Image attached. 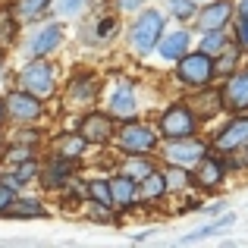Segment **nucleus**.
I'll return each mask as SVG.
<instances>
[{
    "instance_id": "obj_14",
    "label": "nucleus",
    "mask_w": 248,
    "mask_h": 248,
    "mask_svg": "<svg viewBox=\"0 0 248 248\" xmlns=\"http://www.w3.org/2000/svg\"><path fill=\"white\" fill-rule=\"evenodd\" d=\"M110 113L120 116V120H135L139 107H135V94H132V85L120 82V88L113 91V101H110Z\"/></svg>"
},
{
    "instance_id": "obj_30",
    "label": "nucleus",
    "mask_w": 248,
    "mask_h": 248,
    "mask_svg": "<svg viewBox=\"0 0 248 248\" xmlns=\"http://www.w3.org/2000/svg\"><path fill=\"white\" fill-rule=\"evenodd\" d=\"M31 157V145H22V148H10V151H3V160L6 164H22V160Z\"/></svg>"
},
{
    "instance_id": "obj_21",
    "label": "nucleus",
    "mask_w": 248,
    "mask_h": 248,
    "mask_svg": "<svg viewBox=\"0 0 248 248\" xmlns=\"http://www.w3.org/2000/svg\"><path fill=\"white\" fill-rule=\"evenodd\" d=\"M94 94H97L94 76H79V79L69 85V97H73V101H91Z\"/></svg>"
},
{
    "instance_id": "obj_11",
    "label": "nucleus",
    "mask_w": 248,
    "mask_h": 248,
    "mask_svg": "<svg viewBox=\"0 0 248 248\" xmlns=\"http://www.w3.org/2000/svg\"><path fill=\"white\" fill-rule=\"evenodd\" d=\"M223 173H226V164H223L220 157H211V154H204V157L195 164V182H198L201 188H214V186H220Z\"/></svg>"
},
{
    "instance_id": "obj_18",
    "label": "nucleus",
    "mask_w": 248,
    "mask_h": 248,
    "mask_svg": "<svg viewBox=\"0 0 248 248\" xmlns=\"http://www.w3.org/2000/svg\"><path fill=\"white\" fill-rule=\"evenodd\" d=\"M139 192H141V198H145V201H157L160 195L167 192V179H164V173L151 170V173H148L145 179L139 182Z\"/></svg>"
},
{
    "instance_id": "obj_37",
    "label": "nucleus",
    "mask_w": 248,
    "mask_h": 248,
    "mask_svg": "<svg viewBox=\"0 0 248 248\" xmlns=\"http://www.w3.org/2000/svg\"><path fill=\"white\" fill-rule=\"evenodd\" d=\"M239 16L248 19V0H242V6H239Z\"/></svg>"
},
{
    "instance_id": "obj_39",
    "label": "nucleus",
    "mask_w": 248,
    "mask_h": 248,
    "mask_svg": "<svg viewBox=\"0 0 248 248\" xmlns=\"http://www.w3.org/2000/svg\"><path fill=\"white\" fill-rule=\"evenodd\" d=\"M0 69H3V57H0Z\"/></svg>"
},
{
    "instance_id": "obj_6",
    "label": "nucleus",
    "mask_w": 248,
    "mask_h": 248,
    "mask_svg": "<svg viewBox=\"0 0 248 248\" xmlns=\"http://www.w3.org/2000/svg\"><path fill=\"white\" fill-rule=\"evenodd\" d=\"M207 154V148L198 139H173L167 148V164H179V167H195L201 157Z\"/></svg>"
},
{
    "instance_id": "obj_26",
    "label": "nucleus",
    "mask_w": 248,
    "mask_h": 248,
    "mask_svg": "<svg viewBox=\"0 0 248 248\" xmlns=\"http://www.w3.org/2000/svg\"><path fill=\"white\" fill-rule=\"evenodd\" d=\"M232 223V214H226L223 220H217V223H211V226H204V230H195V232H188V236H182V245H188V242H201V239H207L211 232H217L220 226H230Z\"/></svg>"
},
{
    "instance_id": "obj_4",
    "label": "nucleus",
    "mask_w": 248,
    "mask_h": 248,
    "mask_svg": "<svg viewBox=\"0 0 248 248\" xmlns=\"http://www.w3.org/2000/svg\"><path fill=\"white\" fill-rule=\"evenodd\" d=\"M195 126H198V116H195L186 104H173V107L164 110V116H160V135H164L167 141L195 135Z\"/></svg>"
},
{
    "instance_id": "obj_16",
    "label": "nucleus",
    "mask_w": 248,
    "mask_h": 248,
    "mask_svg": "<svg viewBox=\"0 0 248 248\" xmlns=\"http://www.w3.org/2000/svg\"><path fill=\"white\" fill-rule=\"evenodd\" d=\"M110 195H113V204L129 207L135 201V195H139V182L120 173V176H113V179H110Z\"/></svg>"
},
{
    "instance_id": "obj_36",
    "label": "nucleus",
    "mask_w": 248,
    "mask_h": 248,
    "mask_svg": "<svg viewBox=\"0 0 248 248\" xmlns=\"http://www.w3.org/2000/svg\"><path fill=\"white\" fill-rule=\"evenodd\" d=\"M97 31H101V35L107 38V31H113V19H104V22H101V29H97Z\"/></svg>"
},
{
    "instance_id": "obj_2",
    "label": "nucleus",
    "mask_w": 248,
    "mask_h": 248,
    "mask_svg": "<svg viewBox=\"0 0 248 248\" xmlns=\"http://www.w3.org/2000/svg\"><path fill=\"white\" fill-rule=\"evenodd\" d=\"M160 35H164V16H160L157 10H145L132 22V31H129L132 47L139 50V54H151V50L157 47Z\"/></svg>"
},
{
    "instance_id": "obj_27",
    "label": "nucleus",
    "mask_w": 248,
    "mask_h": 248,
    "mask_svg": "<svg viewBox=\"0 0 248 248\" xmlns=\"http://www.w3.org/2000/svg\"><path fill=\"white\" fill-rule=\"evenodd\" d=\"M85 145H88V141H85L82 135H69V139H60V154H63V157H79V154L85 151Z\"/></svg>"
},
{
    "instance_id": "obj_28",
    "label": "nucleus",
    "mask_w": 248,
    "mask_h": 248,
    "mask_svg": "<svg viewBox=\"0 0 248 248\" xmlns=\"http://www.w3.org/2000/svg\"><path fill=\"white\" fill-rule=\"evenodd\" d=\"M220 104H223L220 91H207V94L198 97V104H195V107H201V113H204V116H214V113L220 110Z\"/></svg>"
},
{
    "instance_id": "obj_5",
    "label": "nucleus",
    "mask_w": 248,
    "mask_h": 248,
    "mask_svg": "<svg viewBox=\"0 0 248 248\" xmlns=\"http://www.w3.org/2000/svg\"><path fill=\"white\" fill-rule=\"evenodd\" d=\"M3 107H6V116H13L16 123H31V120H38V116L44 113L41 110V97H35V94H29V91H10L6 94V101H3Z\"/></svg>"
},
{
    "instance_id": "obj_17",
    "label": "nucleus",
    "mask_w": 248,
    "mask_h": 248,
    "mask_svg": "<svg viewBox=\"0 0 248 248\" xmlns=\"http://www.w3.org/2000/svg\"><path fill=\"white\" fill-rule=\"evenodd\" d=\"M60 38H63V29H60V25H44V29L35 35V41H31V54H35V57L50 54V50L60 44Z\"/></svg>"
},
{
    "instance_id": "obj_38",
    "label": "nucleus",
    "mask_w": 248,
    "mask_h": 248,
    "mask_svg": "<svg viewBox=\"0 0 248 248\" xmlns=\"http://www.w3.org/2000/svg\"><path fill=\"white\" fill-rule=\"evenodd\" d=\"M3 116H6V107H3V101H0V123H3Z\"/></svg>"
},
{
    "instance_id": "obj_8",
    "label": "nucleus",
    "mask_w": 248,
    "mask_h": 248,
    "mask_svg": "<svg viewBox=\"0 0 248 248\" xmlns=\"http://www.w3.org/2000/svg\"><path fill=\"white\" fill-rule=\"evenodd\" d=\"M79 135H82L85 141L104 145V141L113 139V123H110V116H104V113H88L79 123Z\"/></svg>"
},
{
    "instance_id": "obj_22",
    "label": "nucleus",
    "mask_w": 248,
    "mask_h": 248,
    "mask_svg": "<svg viewBox=\"0 0 248 248\" xmlns=\"http://www.w3.org/2000/svg\"><path fill=\"white\" fill-rule=\"evenodd\" d=\"M164 179H167V188H176V192H182V188H188V182H192V173H188V167L170 164V170L164 173Z\"/></svg>"
},
{
    "instance_id": "obj_20",
    "label": "nucleus",
    "mask_w": 248,
    "mask_h": 248,
    "mask_svg": "<svg viewBox=\"0 0 248 248\" xmlns=\"http://www.w3.org/2000/svg\"><path fill=\"white\" fill-rule=\"evenodd\" d=\"M3 214H13V217H44V207H41V201H35V198H19V201H13Z\"/></svg>"
},
{
    "instance_id": "obj_10",
    "label": "nucleus",
    "mask_w": 248,
    "mask_h": 248,
    "mask_svg": "<svg viewBox=\"0 0 248 248\" xmlns=\"http://www.w3.org/2000/svg\"><path fill=\"white\" fill-rule=\"evenodd\" d=\"M223 104L230 110H248V73L230 76V82L223 85Z\"/></svg>"
},
{
    "instance_id": "obj_34",
    "label": "nucleus",
    "mask_w": 248,
    "mask_h": 248,
    "mask_svg": "<svg viewBox=\"0 0 248 248\" xmlns=\"http://www.w3.org/2000/svg\"><path fill=\"white\" fill-rule=\"evenodd\" d=\"M232 66H236V54H232V50H230V54H226V57H223V63H220V66H217V69H220V73H223V76H226V73H232ZM217 69H214V73H217Z\"/></svg>"
},
{
    "instance_id": "obj_3",
    "label": "nucleus",
    "mask_w": 248,
    "mask_h": 248,
    "mask_svg": "<svg viewBox=\"0 0 248 248\" xmlns=\"http://www.w3.org/2000/svg\"><path fill=\"white\" fill-rule=\"evenodd\" d=\"M54 85H57L54 66H50L47 60H41V57H35V60L22 69V76H19V88L35 94V97H50L54 94Z\"/></svg>"
},
{
    "instance_id": "obj_29",
    "label": "nucleus",
    "mask_w": 248,
    "mask_h": 248,
    "mask_svg": "<svg viewBox=\"0 0 248 248\" xmlns=\"http://www.w3.org/2000/svg\"><path fill=\"white\" fill-rule=\"evenodd\" d=\"M170 10H173V16H179V19H192L195 16L192 0H170Z\"/></svg>"
},
{
    "instance_id": "obj_9",
    "label": "nucleus",
    "mask_w": 248,
    "mask_h": 248,
    "mask_svg": "<svg viewBox=\"0 0 248 248\" xmlns=\"http://www.w3.org/2000/svg\"><path fill=\"white\" fill-rule=\"evenodd\" d=\"M76 173V157H63V154H57L54 160H47V167H44L41 173V182L47 188H60L69 182V176Z\"/></svg>"
},
{
    "instance_id": "obj_12",
    "label": "nucleus",
    "mask_w": 248,
    "mask_h": 248,
    "mask_svg": "<svg viewBox=\"0 0 248 248\" xmlns=\"http://www.w3.org/2000/svg\"><path fill=\"white\" fill-rule=\"evenodd\" d=\"M230 16H232V3L230 0H220V3H211V6H204V10L198 13V25L204 31H217V29H223V25L230 22Z\"/></svg>"
},
{
    "instance_id": "obj_23",
    "label": "nucleus",
    "mask_w": 248,
    "mask_h": 248,
    "mask_svg": "<svg viewBox=\"0 0 248 248\" xmlns=\"http://www.w3.org/2000/svg\"><path fill=\"white\" fill-rule=\"evenodd\" d=\"M47 6H50V0H19V3H16V16L38 19L41 13H47Z\"/></svg>"
},
{
    "instance_id": "obj_35",
    "label": "nucleus",
    "mask_w": 248,
    "mask_h": 248,
    "mask_svg": "<svg viewBox=\"0 0 248 248\" xmlns=\"http://www.w3.org/2000/svg\"><path fill=\"white\" fill-rule=\"evenodd\" d=\"M141 3H145V0H120V6H123V10H139Z\"/></svg>"
},
{
    "instance_id": "obj_32",
    "label": "nucleus",
    "mask_w": 248,
    "mask_h": 248,
    "mask_svg": "<svg viewBox=\"0 0 248 248\" xmlns=\"http://www.w3.org/2000/svg\"><path fill=\"white\" fill-rule=\"evenodd\" d=\"M50 6H54V13H60V16H69V13H76L82 6V0H50Z\"/></svg>"
},
{
    "instance_id": "obj_13",
    "label": "nucleus",
    "mask_w": 248,
    "mask_h": 248,
    "mask_svg": "<svg viewBox=\"0 0 248 248\" xmlns=\"http://www.w3.org/2000/svg\"><path fill=\"white\" fill-rule=\"evenodd\" d=\"M242 145H248V116L232 120L230 126L217 135V148L220 151H236V148H242Z\"/></svg>"
},
{
    "instance_id": "obj_15",
    "label": "nucleus",
    "mask_w": 248,
    "mask_h": 248,
    "mask_svg": "<svg viewBox=\"0 0 248 248\" xmlns=\"http://www.w3.org/2000/svg\"><path fill=\"white\" fill-rule=\"evenodd\" d=\"M157 47H160V57H164V60H179L188 50V31L179 29V31H170V35H160Z\"/></svg>"
},
{
    "instance_id": "obj_31",
    "label": "nucleus",
    "mask_w": 248,
    "mask_h": 248,
    "mask_svg": "<svg viewBox=\"0 0 248 248\" xmlns=\"http://www.w3.org/2000/svg\"><path fill=\"white\" fill-rule=\"evenodd\" d=\"M13 201H16V188H13L10 182H3V179H0V214H3L6 207L13 204Z\"/></svg>"
},
{
    "instance_id": "obj_1",
    "label": "nucleus",
    "mask_w": 248,
    "mask_h": 248,
    "mask_svg": "<svg viewBox=\"0 0 248 248\" xmlns=\"http://www.w3.org/2000/svg\"><path fill=\"white\" fill-rule=\"evenodd\" d=\"M176 63H179V66H176V76H179V82L188 85V88L201 91L214 79V60H211V54H204V50H195V54L186 50Z\"/></svg>"
},
{
    "instance_id": "obj_33",
    "label": "nucleus",
    "mask_w": 248,
    "mask_h": 248,
    "mask_svg": "<svg viewBox=\"0 0 248 248\" xmlns=\"http://www.w3.org/2000/svg\"><path fill=\"white\" fill-rule=\"evenodd\" d=\"M236 41H239V47H248V19H239V25H236Z\"/></svg>"
},
{
    "instance_id": "obj_19",
    "label": "nucleus",
    "mask_w": 248,
    "mask_h": 248,
    "mask_svg": "<svg viewBox=\"0 0 248 248\" xmlns=\"http://www.w3.org/2000/svg\"><path fill=\"white\" fill-rule=\"evenodd\" d=\"M154 170V164L145 157V154H132L129 160H123V167H120V173L123 176H129V179H135V182H141L148 173Z\"/></svg>"
},
{
    "instance_id": "obj_24",
    "label": "nucleus",
    "mask_w": 248,
    "mask_h": 248,
    "mask_svg": "<svg viewBox=\"0 0 248 248\" xmlns=\"http://www.w3.org/2000/svg\"><path fill=\"white\" fill-rule=\"evenodd\" d=\"M201 50L204 54H223L226 50V35H223V29H217V31H207L204 35V41H201Z\"/></svg>"
},
{
    "instance_id": "obj_7",
    "label": "nucleus",
    "mask_w": 248,
    "mask_h": 248,
    "mask_svg": "<svg viewBox=\"0 0 248 248\" xmlns=\"http://www.w3.org/2000/svg\"><path fill=\"white\" fill-rule=\"evenodd\" d=\"M120 145L126 148V151H132V154H148V151H154V145H157V135H154L148 126L129 120V126L120 132Z\"/></svg>"
},
{
    "instance_id": "obj_25",
    "label": "nucleus",
    "mask_w": 248,
    "mask_h": 248,
    "mask_svg": "<svg viewBox=\"0 0 248 248\" xmlns=\"http://www.w3.org/2000/svg\"><path fill=\"white\" fill-rule=\"evenodd\" d=\"M85 192L91 195V201H101V204H107V207L113 204V195H110V182H104V179H91Z\"/></svg>"
}]
</instances>
